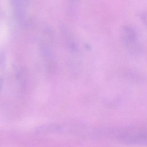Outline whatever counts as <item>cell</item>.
I'll return each instance as SVG.
<instances>
[{
  "label": "cell",
  "mask_w": 147,
  "mask_h": 147,
  "mask_svg": "<svg viewBox=\"0 0 147 147\" xmlns=\"http://www.w3.org/2000/svg\"><path fill=\"white\" fill-rule=\"evenodd\" d=\"M122 41L127 51L130 53L136 54L140 49L136 36V32L131 27L125 26L121 30Z\"/></svg>",
  "instance_id": "2"
},
{
  "label": "cell",
  "mask_w": 147,
  "mask_h": 147,
  "mask_svg": "<svg viewBox=\"0 0 147 147\" xmlns=\"http://www.w3.org/2000/svg\"><path fill=\"white\" fill-rule=\"evenodd\" d=\"M141 18L146 26H147V11L144 12L141 15Z\"/></svg>",
  "instance_id": "3"
},
{
  "label": "cell",
  "mask_w": 147,
  "mask_h": 147,
  "mask_svg": "<svg viewBox=\"0 0 147 147\" xmlns=\"http://www.w3.org/2000/svg\"><path fill=\"white\" fill-rule=\"evenodd\" d=\"M117 138L126 144L147 145V131L145 130H125L119 133Z\"/></svg>",
  "instance_id": "1"
}]
</instances>
